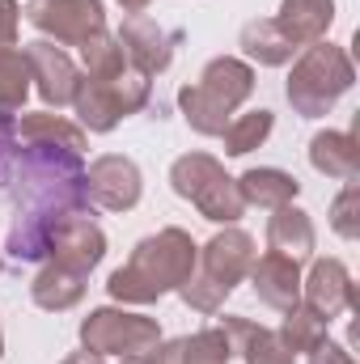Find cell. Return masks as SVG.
Listing matches in <instances>:
<instances>
[{
    "label": "cell",
    "mask_w": 360,
    "mask_h": 364,
    "mask_svg": "<svg viewBox=\"0 0 360 364\" xmlns=\"http://www.w3.org/2000/svg\"><path fill=\"white\" fill-rule=\"evenodd\" d=\"M195 255H199L195 237L179 225H166V229H157V233H149L132 246L127 263L110 272L106 292H110L115 305H127V309L157 305L166 292L182 288V279L195 267Z\"/></svg>",
    "instance_id": "6da1fadb"
},
{
    "label": "cell",
    "mask_w": 360,
    "mask_h": 364,
    "mask_svg": "<svg viewBox=\"0 0 360 364\" xmlns=\"http://www.w3.org/2000/svg\"><path fill=\"white\" fill-rule=\"evenodd\" d=\"M259 259L255 250V237L238 225H221V233H212L199 255H195V267L182 279L179 296L195 309V314H221L229 292L250 275V263Z\"/></svg>",
    "instance_id": "7a4b0ae2"
},
{
    "label": "cell",
    "mask_w": 360,
    "mask_h": 364,
    "mask_svg": "<svg viewBox=\"0 0 360 364\" xmlns=\"http://www.w3.org/2000/svg\"><path fill=\"white\" fill-rule=\"evenodd\" d=\"M255 93V68L238 55H216L203 64L199 81L179 90V110L195 136H221L225 123L250 102Z\"/></svg>",
    "instance_id": "3957f363"
},
{
    "label": "cell",
    "mask_w": 360,
    "mask_h": 364,
    "mask_svg": "<svg viewBox=\"0 0 360 364\" xmlns=\"http://www.w3.org/2000/svg\"><path fill=\"white\" fill-rule=\"evenodd\" d=\"M356 85V64L344 47H335L331 38L309 43L297 51L292 73L284 81V97L301 119H322L335 110V102Z\"/></svg>",
    "instance_id": "277c9868"
},
{
    "label": "cell",
    "mask_w": 360,
    "mask_h": 364,
    "mask_svg": "<svg viewBox=\"0 0 360 364\" xmlns=\"http://www.w3.org/2000/svg\"><path fill=\"white\" fill-rule=\"evenodd\" d=\"M170 186L212 225H238L246 216L238 182H233V174H225V166L212 153H182L170 166Z\"/></svg>",
    "instance_id": "5b68a950"
},
{
    "label": "cell",
    "mask_w": 360,
    "mask_h": 364,
    "mask_svg": "<svg viewBox=\"0 0 360 364\" xmlns=\"http://www.w3.org/2000/svg\"><path fill=\"white\" fill-rule=\"evenodd\" d=\"M162 343V322L127 305H97L81 318V348L102 360H136Z\"/></svg>",
    "instance_id": "8992f818"
},
{
    "label": "cell",
    "mask_w": 360,
    "mask_h": 364,
    "mask_svg": "<svg viewBox=\"0 0 360 364\" xmlns=\"http://www.w3.org/2000/svg\"><path fill=\"white\" fill-rule=\"evenodd\" d=\"M149 93H153V81L140 77L136 68H123L119 77H81L77 97H73V110L81 119V132L106 136L127 114L144 110L149 106Z\"/></svg>",
    "instance_id": "52a82bcc"
},
{
    "label": "cell",
    "mask_w": 360,
    "mask_h": 364,
    "mask_svg": "<svg viewBox=\"0 0 360 364\" xmlns=\"http://www.w3.org/2000/svg\"><path fill=\"white\" fill-rule=\"evenodd\" d=\"M21 17L55 47H85L106 30L102 0H26Z\"/></svg>",
    "instance_id": "ba28073f"
},
{
    "label": "cell",
    "mask_w": 360,
    "mask_h": 364,
    "mask_svg": "<svg viewBox=\"0 0 360 364\" xmlns=\"http://www.w3.org/2000/svg\"><path fill=\"white\" fill-rule=\"evenodd\" d=\"M47 259L60 267L90 275L106 259V233L81 208H55L51 225H47Z\"/></svg>",
    "instance_id": "9c48e42d"
},
{
    "label": "cell",
    "mask_w": 360,
    "mask_h": 364,
    "mask_svg": "<svg viewBox=\"0 0 360 364\" xmlns=\"http://www.w3.org/2000/svg\"><path fill=\"white\" fill-rule=\"evenodd\" d=\"M81 195L102 212H132L144 195V174L132 157L123 153H102L93 157L85 178H81Z\"/></svg>",
    "instance_id": "30bf717a"
},
{
    "label": "cell",
    "mask_w": 360,
    "mask_h": 364,
    "mask_svg": "<svg viewBox=\"0 0 360 364\" xmlns=\"http://www.w3.org/2000/svg\"><path fill=\"white\" fill-rule=\"evenodd\" d=\"M115 38H119V47H123L127 68H136L140 77H157V73H166V68L174 64L179 34H170L166 26H157V21L144 17V13H127Z\"/></svg>",
    "instance_id": "8fae6325"
},
{
    "label": "cell",
    "mask_w": 360,
    "mask_h": 364,
    "mask_svg": "<svg viewBox=\"0 0 360 364\" xmlns=\"http://www.w3.org/2000/svg\"><path fill=\"white\" fill-rule=\"evenodd\" d=\"M21 51H26L30 85L38 90V97H43L47 106H55V110H60V106H73L77 85H81V68H77V60H73L64 47L47 43V38H34V43H26Z\"/></svg>",
    "instance_id": "7c38bea8"
},
{
    "label": "cell",
    "mask_w": 360,
    "mask_h": 364,
    "mask_svg": "<svg viewBox=\"0 0 360 364\" xmlns=\"http://www.w3.org/2000/svg\"><path fill=\"white\" fill-rule=\"evenodd\" d=\"M301 305L327 322H335L344 309H356V284L344 259H309V272L301 275Z\"/></svg>",
    "instance_id": "4fadbf2b"
},
{
    "label": "cell",
    "mask_w": 360,
    "mask_h": 364,
    "mask_svg": "<svg viewBox=\"0 0 360 364\" xmlns=\"http://www.w3.org/2000/svg\"><path fill=\"white\" fill-rule=\"evenodd\" d=\"M233 348V356L242 364H297V352H288V343L280 339V331L259 326L255 318H242V314H225L216 322Z\"/></svg>",
    "instance_id": "5bb4252c"
},
{
    "label": "cell",
    "mask_w": 360,
    "mask_h": 364,
    "mask_svg": "<svg viewBox=\"0 0 360 364\" xmlns=\"http://www.w3.org/2000/svg\"><path fill=\"white\" fill-rule=\"evenodd\" d=\"M250 288H255V296L275 309V314H284V309H292L297 301H301V263H292V259H284V255H259L255 263H250Z\"/></svg>",
    "instance_id": "9a60e30c"
},
{
    "label": "cell",
    "mask_w": 360,
    "mask_h": 364,
    "mask_svg": "<svg viewBox=\"0 0 360 364\" xmlns=\"http://www.w3.org/2000/svg\"><path fill=\"white\" fill-rule=\"evenodd\" d=\"M314 246H318V229H314V220H309L305 208L284 203V208H275L268 216V250L271 255H284L292 263H309Z\"/></svg>",
    "instance_id": "2e32d148"
},
{
    "label": "cell",
    "mask_w": 360,
    "mask_h": 364,
    "mask_svg": "<svg viewBox=\"0 0 360 364\" xmlns=\"http://www.w3.org/2000/svg\"><path fill=\"white\" fill-rule=\"evenodd\" d=\"M13 140L17 144H30V149H60V153H85V132L51 110H38V114H21L13 123Z\"/></svg>",
    "instance_id": "e0dca14e"
},
{
    "label": "cell",
    "mask_w": 360,
    "mask_h": 364,
    "mask_svg": "<svg viewBox=\"0 0 360 364\" xmlns=\"http://www.w3.org/2000/svg\"><path fill=\"white\" fill-rule=\"evenodd\" d=\"M275 26L297 43V51L309 43H322L335 26V0H280Z\"/></svg>",
    "instance_id": "ac0fdd59"
},
{
    "label": "cell",
    "mask_w": 360,
    "mask_h": 364,
    "mask_svg": "<svg viewBox=\"0 0 360 364\" xmlns=\"http://www.w3.org/2000/svg\"><path fill=\"white\" fill-rule=\"evenodd\" d=\"M238 47L246 55V64H259V68H284L297 60V43L275 26V17H255L242 26L238 34Z\"/></svg>",
    "instance_id": "d6986e66"
},
{
    "label": "cell",
    "mask_w": 360,
    "mask_h": 364,
    "mask_svg": "<svg viewBox=\"0 0 360 364\" xmlns=\"http://www.w3.org/2000/svg\"><path fill=\"white\" fill-rule=\"evenodd\" d=\"M81 296H85V275L73 272V267H60L51 259L30 279V301L47 314H64V309L81 305Z\"/></svg>",
    "instance_id": "ffe728a7"
},
{
    "label": "cell",
    "mask_w": 360,
    "mask_h": 364,
    "mask_svg": "<svg viewBox=\"0 0 360 364\" xmlns=\"http://www.w3.org/2000/svg\"><path fill=\"white\" fill-rule=\"evenodd\" d=\"M233 182H238L242 203L246 208H263V212H275V208H284V203H292L301 195V182L288 170H275V166H255V170H246Z\"/></svg>",
    "instance_id": "44dd1931"
},
{
    "label": "cell",
    "mask_w": 360,
    "mask_h": 364,
    "mask_svg": "<svg viewBox=\"0 0 360 364\" xmlns=\"http://www.w3.org/2000/svg\"><path fill=\"white\" fill-rule=\"evenodd\" d=\"M309 166L322 174V178H356V166H360V144L352 132H335V127H327V132H318L314 140H309Z\"/></svg>",
    "instance_id": "7402d4cb"
},
{
    "label": "cell",
    "mask_w": 360,
    "mask_h": 364,
    "mask_svg": "<svg viewBox=\"0 0 360 364\" xmlns=\"http://www.w3.org/2000/svg\"><path fill=\"white\" fill-rule=\"evenodd\" d=\"M271 127H275V114H271L268 106L246 110V114H233V119L225 123V132H221L225 157H246V153L263 149V144H268V136H271Z\"/></svg>",
    "instance_id": "603a6c76"
},
{
    "label": "cell",
    "mask_w": 360,
    "mask_h": 364,
    "mask_svg": "<svg viewBox=\"0 0 360 364\" xmlns=\"http://www.w3.org/2000/svg\"><path fill=\"white\" fill-rule=\"evenodd\" d=\"M30 64L21 47H0V114H13L30 97Z\"/></svg>",
    "instance_id": "cb8c5ba5"
},
{
    "label": "cell",
    "mask_w": 360,
    "mask_h": 364,
    "mask_svg": "<svg viewBox=\"0 0 360 364\" xmlns=\"http://www.w3.org/2000/svg\"><path fill=\"white\" fill-rule=\"evenodd\" d=\"M331 335V322L327 318H318L309 305H292V309H284V322H280V339L288 343V352H309V348H318L322 339Z\"/></svg>",
    "instance_id": "d4e9b609"
},
{
    "label": "cell",
    "mask_w": 360,
    "mask_h": 364,
    "mask_svg": "<svg viewBox=\"0 0 360 364\" xmlns=\"http://www.w3.org/2000/svg\"><path fill=\"white\" fill-rule=\"evenodd\" d=\"M77 51H81V77H119V73L127 68L123 47H119V38H115L110 30H102L97 38H90V43L77 47Z\"/></svg>",
    "instance_id": "484cf974"
},
{
    "label": "cell",
    "mask_w": 360,
    "mask_h": 364,
    "mask_svg": "<svg viewBox=\"0 0 360 364\" xmlns=\"http://www.w3.org/2000/svg\"><path fill=\"white\" fill-rule=\"evenodd\" d=\"M47 225H51V212L21 216L9 233V250L17 259H47Z\"/></svg>",
    "instance_id": "4316f807"
},
{
    "label": "cell",
    "mask_w": 360,
    "mask_h": 364,
    "mask_svg": "<svg viewBox=\"0 0 360 364\" xmlns=\"http://www.w3.org/2000/svg\"><path fill=\"white\" fill-rule=\"evenodd\" d=\"M331 229L344 242H356L360 237V186H356V178H348L344 191L335 195V203H331Z\"/></svg>",
    "instance_id": "83f0119b"
},
{
    "label": "cell",
    "mask_w": 360,
    "mask_h": 364,
    "mask_svg": "<svg viewBox=\"0 0 360 364\" xmlns=\"http://www.w3.org/2000/svg\"><path fill=\"white\" fill-rule=\"evenodd\" d=\"M17 34H21V4L0 0V47H17Z\"/></svg>",
    "instance_id": "f1b7e54d"
},
{
    "label": "cell",
    "mask_w": 360,
    "mask_h": 364,
    "mask_svg": "<svg viewBox=\"0 0 360 364\" xmlns=\"http://www.w3.org/2000/svg\"><path fill=\"white\" fill-rule=\"evenodd\" d=\"M305 356H309V364H356V360H352V352H348L344 343H335L331 335H327L318 348H309Z\"/></svg>",
    "instance_id": "f546056e"
},
{
    "label": "cell",
    "mask_w": 360,
    "mask_h": 364,
    "mask_svg": "<svg viewBox=\"0 0 360 364\" xmlns=\"http://www.w3.org/2000/svg\"><path fill=\"white\" fill-rule=\"evenodd\" d=\"M60 364H110V360H102V356H93V352H85V348H81V352H73V356H64Z\"/></svg>",
    "instance_id": "4dcf8cb0"
},
{
    "label": "cell",
    "mask_w": 360,
    "mask_h": 364,
    "mask_svg": "<svg viewBox=\"0 0 360 364\" xmlns=\"http://www.w3.org/2000/svg\"><path fill=\"white\" fill-rule=\"evenodd\" d=\"M115 364H166V360H162V343H157L153 352H144V356H136V360H115Z\"/></svg>",
    "instance_id": "1f68e13d"
},
{
    "label": "cell",
    "mask_w": 360,
    "mask_h": 364,
    "mask_svg": "<svg viewBox=\"0 0 360 364\" xmlns=\"http://www.w3.org/2000/svg\"><path fill=\"white\" fill-rule=\"evenodd\" d=\"M115 4H119L123 13H144V9H149L153 0H115Z\"/></svg>",
    "instance_id": "d6a6232c"
},
{
    "label": "cell",
    "mask_w": 360,
    "mask_h": 364,
    "mask_svg": "<svg viewBox=\"0 0 360 364\" xmlns=\"http://www.w3.org/2000/svg\"><path fill=\"white\" fill-rule=\"evenodd\" d=\"M0 360H4V326H0Z\"/></svg>",
    "instance_id": "836d02e7"
},
{
    "label": "cell",
    "mask_w": 360,
    "mask_h": 364,
    "mask_svg": "<svg viewBox=\"0 0 360 364\" xmlns=\"http://www.w3.org/2000/svg\"><path fill=\"white\" fill-rule=\"evenodd\" d=\"M0 267H4V259H0Z\"/></svg>",
    "instance_id": "e575fe53"
}]
</instances>
